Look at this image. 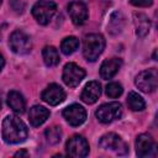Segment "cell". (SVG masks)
<instances>
[{"instance_id": "2e32d148", "label": "cell", "mask_w": 158, "mask_h": 158, "mask_svg": "<svg viewBox=\"0 0 158 158\" xmlns=\"http://www.w3.org/2000/svg\"><path fill=\"white\" fill-rule=\"evenodd\" d=\"M49 117V110L46 109L44 106L41 105H35L30 109L28 112V118L30 122L33 127H38L41 126L43 122H46V120Z\"/></svg>"}, {"instance_id": "603a6c76", "label": "cell", "mask_w": 158, "mask_h": 158, "mask_svg": "<svg viewBox=\"0 0 158 158\" xmlns=\"http://www.w3.org/2000/svg\"><path fill=\"white\" fill-rule=\"evenodd\" d=\"M44 136H46V139L49 144H57L62 139V130L58 126L48 127L44 131Z\"/></svg>"}, {"instance_id": "ffe728a7", "label": "cell", "mask_w": 158, "mask_h": 158, "mask_svg": "<svg viewBox=\"0 0 158 158\" xmlns=\"http://www.w3.org/2000/svg\"><path fill=\"white\" fill-rule=\"evenodd\" d=\"M42 57H43V62L47 67H54L59 63V54L58 51L52 47V46H47L43 48L42 51Z\"/></svg>"}, {"instance_id": "d6986e66", "label": "cell", "mask_w": 158, "mask_h": 158, "mask_svg": "<svg viewBox=\"0 0 158 158\" xmlns=\"http://www.w3.org/2000/svg\"><path fill=\"white\" fill-rule=\"evenodd\" d=\"M123 25H125V19H123L122 14L120 11H115L110 16V20H109V25H107L109 32L111 35H117L122 31Z\"/></svg>"}, {"instance_id": "cb8c5ba5", "label": "cell", "mask_w": 158, "mask_h": 158, "mask_svg": "<svg viewBox=\"0 0 158 158\" xmlns=\"http://www.w3.org/2000/svg\"><path fill=\"white\" fill-rule=\"evenodd\" d=\"M122 91H123L122 85L116 83V81L109 83L107 86H106V95L109 98H118L122 94Z\"/></svg>"}, {"instance_id": "ac0fdd59", "label": "cell", "mask_w": 158, "mask_h": 158, "mask_svg": "<svg viewBox=\"0 0 158 158\" xmlns=\"http://www.w3.org/2000/svg\"><path fill=\"white\" fill-rule=\"evenodd\" d=\"M7 105L16 112V114H23L26 109V101L21 93L16 90H11L7 94Z\"/></svg>"}, {"instance_id": "e0dca14e", "label": "cell", "mask_w": 158, "mask_h": 158, "mask_svg": "<svg viewBox=\"0 0 158 158\" xmlns=\"http://www.w3.org/2000/svg\"><path fill=\"white\" fill-rule=\"evenodd\" d=\"M133 23L136 27V33L139 37H144L151 30V21L148 16L142 12H136L133 15Z\"/></svg>"}, {"instance_id": "8992f818", "label": "cell", "mask_w": 158, "mask_h": 158, "mask_svg": "<svg viewBox=\"0 0 158 158\" xmlns=\"http://www.w3.org/2000/svg\"><path fill=\"white\" fill-rule=\"evenodd\" d=\"M9 46L12 49V52H15L17 54H26L31 51L32 42H31V38L25 32L16 30L10 35Z\"/></svg>"}, {"instance_id": "4316f807", "label": "cell", "mask_w": 158, "mask_h": 158, "mask_svg": "<svg viewBox=\"0 0 158 158\" xmlns=\"http://www.w3.org/2000/svg\"><path fill=\"white\" fill-rule=\"evenodd\" d=\"M15 156H16V157H21V156L27 157V156H28V153H27L26 151H19V152H16V153H15Z\"/></svg>"}, {"instance_id": "3957f363", "label": "cell", "mask_w": 158, "mask_h": 158, "mask_svg": "<svg viewBox=\"0 0 158 158\" xmlns=\"http://www.w3.org/2000/svg\"><path fill=\"white\" fill-rule=\"evenodd\" d=\"M57 11V5L49 0H38L32 6V15L40 25H47Z\"/></svg>"}, {"instance_id": "83f0119b", "label": "cell", "mask_w": 158, "mask_h": 158, "mask_svg": "<svg viewBox=\"0 0 158 158\" xmlns=\"http://www.w3.org/2000/svg\"><path fill=\"white\" fill-rule=\"evenodd\" d=\"M4 65H5V59H4L2 54L0 53V72H1V69L4 68Z\"/></svg>"}, {"instance_id": "44dd1931", "label": "cell", "mask_w": 158, "mask_h": 158, "mask_svg": "<svg viewBox=\"0 0 158 158\" xmlns=\"http://www.w3.org/2000/svg\"><path fill=\"white\" fill-rule=\"evenodd\" d=\"M78 47H79V40L74 36L65 37L60 43V51L65 56H69V54L74 53L78 49Z\"/></svg>"}, {"instance_id": "7402d4cb", "label": "cell", "mask_w": 158, "mask_h": 158, "mask_svg": "<svg viewBox=\"0 0 158 158\" xmlns=\"http://www.w3.org/2000/svg\"><path fill=\"white\" fill-rule=\"evenodd\" d=\"M127 104L130 106L131 110L133 111H142L146 106V102L143 100V98L141 95H138L135 91H131L127 96Z\"/></svg>"}, {"instance_id": "7a4b0ae2", "label": "cell", "mask_w": 158, "mask_h": 158, "mask_svg": "<svg viewBox=\"0 0 158 158\" xmlns=\"http://www.w3.org/2000/svg\"><path fill=\"white\" fill-rule=\"evenodd\" d=\"M105 48V38L99 33H90L83 41V56L86 60L95 62Z\"/></svg>"}, {"instance_id": "9c48e42d", "label": "cell", "mask_w": 158, "mask_h": 158, "mask_svg": "<svg viewBox=\"0 0 158 158\" xmlns=\"http://www.w3.org/2000/svg\"><path fill=\"white\" fill-rule=\"evenodd\" d=\"M85 77V70L77 65L75 63H68L64 65L63 69V81L69 88H75L80 84V81Z\"/></svg>"}, {"instance_id": "5bb4252c", "label": "cell", "mask_w": 158, "mask_h": 158, "mask_svg": "<svg viewBox=\"0 0 158 158\" xmlns=\"http://www.w3.org/2000/svg\"><path fill=\"white\" fill-rule=\"evenodd\" d=\"M100 95H101V85L99 81L93 80L84 86L80 98L85 104H94L98 101Z\"/></svg>"}, {"instance_id": "4fadbf2b", "label": "cell", "mask_w": 158, "mask_h": 158, "mask_svg": "<svg viewBox=\"0 0 158 158\" xmlns=\"http://www.w3.org/2000/svg\"><path fill=\"white\" fill-rule=\"evenodd\" d=\"M68 14L74 25H83L88 19V7L81 1H72L68 5Z\"/></svg>"}, {"instance_id": "9a60e30c", "label": "cell", "mask_w": 158, "mask_h": 158, "mask_svg": "<svg viewBox=\"0 0 158 158\" xmlns=\"http://www.w3.org/2000/svg\"><path fill=\"white\" fill-rule=\"evenodd\" d=\"M122 60L120 58H111V59H105L100 67V75L102 79H111L121 68Z\"/></svg>"}, {"instance_id": "484cf974", "label": "cell", "mask_w": 158, "mask_h": 158, "mask_svg": "<svg viewBox=\"0 0 158 158\" xmlns=\"http://www.w3.org/2000/svg\"><path fill=\"white\" fill-rule=\"evenodd\" d=\"M131 4L139 7H147L153 4V0H131Z\"/></svg>"}, {"instance_id": "d4e9b609", "label": "cell", "mask_w": 158, "mask_h": 158, "mask_svg": "<svg viewBox=\"0 0 158 158\" xmlns=\"http://www.w3.org/2000/svg\"><path fill=\"white\" fill-rule=\"evenodd\" d=\"M10 6L16 14H22L23 10H25V4L21 0H11L10 1Z\"/></svg>"}, {"instance_id": "52a82bcc", "label": "cell", "mask_w": 158, "mask_h": 158, "mask_svg": "<svg viewBox=\"0 0 158 158\" xmlns=\"http://www.w3.org/2000/svg\"><path fill=\"white\" fill-rule=\"evenodd\" d=\"M99 146L104 149L112 151L117 154H125L128 151L127 144L122 141V138L116 133H106L99 139Z\"/></svg>"}, {"instance_id": "f546056e", "label": "cell", "mask_w": 158, "mask_h": 158, "mask_svg": "<svg viewBox=\"0 0 158 158\" xmlns=\"http://www.w3.org/2000/svg\"><path fill=\"white\" fill-rule=\"evenodd\" d=\"M1 2H2V0H0V5H1Z\"/></svg>"}, {"instance_id": "8fae6325", "label": "cell", "mask_w": 158, "mask_h": 158, "mask_svg": "<svg viewBox=\"0 0 158 158\" xmlns=\"http://www.w3.org/2000/svg\"><path fill=\"white\" fill-rule=\"evenodd\" d=\"M154 152H156V143L149 135L142 133L136 138V153L138 157L141 158L151 157L154 154Z\"/></svg>"}, {"instance_id": "5b68a950", "label": "cell", "mask_w": 158, "mask_h": 158, "mask_svg": "<svg viewBox=\"0 0 158 158\" xmlns=\"http://www.w3.org/2000/svg\"><path fill=\"white\" fill-rule=\"evenodd\" d=\"M136 86L143 93H152L158 85V74L156 69H147L141 72L135 79Z\"/></svg>"}, {"instance_id": "7c38bea8", "label": "cell", "mask_w": 158, "mask_h": 158, "mask_svg": "<svg viewBox=\"0 0 158 158\" xmlns=\"http://www.w3.org/2000/svg\"><path fill=\"white\" fill-rule=\"evenodd\" d=\"M64 99H65V93L58 84L48 85L42 93V100L52 106L59 105L60 102L64 101Z\"/></svg>"}, {"instance_id": "277c9868", "label": "cell", "mask_w": 158, "mask_h": 158, "mask_svg": "<svg viewBox=\"0 0 158 158\" xmlns=\"http://www.w3.org/2000/svg\"><path fill=\"white\" fill-rule=\"evenodd\" d=\"M122 115V106L120 102L114 101V102H106L102 104L98 110L95 111V116L98 120L102 123H109L112 122L114 120L120 118Z\"/></svg>"}, {"instance_id": "6da1fadb", "label": "cell", "mask_w": 158, "mask_h": 158, "mask_svg": "<svg viewBox=\"0 0 158 158\" xmlns=\"http://www.w3.org/2000/svg\"><path fill=\"white\" fill-rule=\"evenodd\" d=\"M28 136V130L25 122L15 115H9L2 121V138L9 144L23 142Z\"/></svg>"}, {"instance_id": "ba28073f", "label": "cell", "mask_w": 158, "mask_h": 158, "mask_svg": "<svg viewBox=\"0 0 158 158\" xmlns=\"http://www.w3.org/2000/svg\"><path fill=\"white\" fill-rule=\"evenodd\" d=\"M65 149L68 156L75 157V158H83V157H86L89 153V143L83 136L75 135L68 139L65 144Z\"/></svg>"}, {"instance_id": "f1b7e54d", "label": "cell", "mask_w": 158, "mask_h": 158, "mask_svg": "<svg viewBox=\"0 0 158 158\" xmlns=\"http://www.w3.org/2000/svg\"><path fill=\"white\" fill-rule=\"evenodd\" d=\"M0 109H1V100H0Z\"/></svg>"}, {"instance_id": "30bf717a", "label": "cell", "mask_w": 158, "mask_h": 158, "mask_svg": "<svg viewBox=\"0 0 158 158\" xmlns=\"http://www.w3.org/2000/svg\"><path fill=\"white\" fill-rule=\"evenodd\" d=\"M63 117L70 126H80L86 120V111L79 104H72L63 110Z\"/></svg>"}]
</instances>
